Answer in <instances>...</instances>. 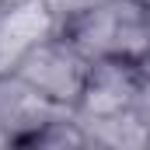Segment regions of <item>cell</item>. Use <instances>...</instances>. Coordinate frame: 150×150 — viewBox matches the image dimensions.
Segmentation results:
<instances>
[{"label": "cell", "mask_w": 150, "mask_h": 150, "mask_svg": "<svg viewBox=\"0 0 150 150\" xmlns=\"http://www.w3.org/2000/svg\"><path fill=\"white\" fill-rule=\"evenodd\" d=\"M63 32L91 59H140L150 63V14L140 0H101L87 11H77L63 21Z\"/></svg>", "instance_id": "6da1fadb"}, {"label": "cell", "mask_w": 150, "mask_h": 150, "mask_svg": "<svg viewBox=\"0 0 150 150\" xmlns=\"http://www.w3.org/2000/svg\"><path fill=\"white\" fill-rule=\"evenodd\" d=\"M87 70H91V56L59 28L14 70V77H21L45 101L74 112L77 98L84 91V80H87Z\"/></svg>", "instance_id": "7a4b0ae2"}, {"label": "cell", "mask_w": 150, "mask_h": 150, "mask_svg": "<svg viewBox=\"0 0 150 150\" xmlns=\"http://www.w3.org/2000/svg\"><path fill=\"white\" fill-rule=\"evenodd\" d=\"M143 80H147V67L140 59H119V56L91 59V70H87V80H84V91L77 98L74 112L84 122L122 115L136 105Z\"/></svg>", "instance_id": "3957f363"}, {"label": "cell", "mask_w": 150, "mask_h": 150, "mask_svg": "<svg viewBox=\"0 0 150 150\" xmlns=\"http://www.w3.org/2000/svg\"><path fill=\"white\" fill-rule=\"evenodd\" d=\"M59 28L63 14L52 0H0V77H11Z\"/></svg>", "instance_id": "277c9868"}, {"label": "cell", "mask_w": 150, "mask_h": 150, "mask_svg": "<svg viewBox=\"0 0 150 150\" xmlns=\"http://www.w3.org/2000/svg\"><path fill=\"white\" fill-rule=\"evenodd\" d=\"M133 112L140 115V119L147 122V129H150V70H147V80H143V87H140V98H136Z\"/></svg>", "instance_id": "5b68a950"}, {"label": "cell", "mask_w": 150, "mask_h": 150, "mask_svg": "<svg viewBox=\"0 0 150 150\" xmlns=\"http://www.w3.org/2000/svg\"><path fill=\"white\" fill-rule=\"evenodd\" d=\"M94 4H101V0H52V7L63 14V21H67L70 14H77V11H87V7H94Z\"/></svg>", "instance_id": "8992f818"}]
</instances>
